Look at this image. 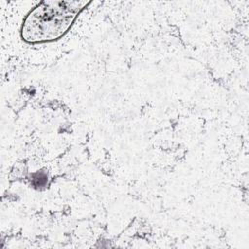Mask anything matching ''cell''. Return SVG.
<instances>
[{
	"label": "cell",
	"mask_w": 249,
	"mask_h": 249,
	"mask_svg": "<svg viewBox=\"0 0 249 249\" xmlns=\"http://www.w3.org/2000/svg\"><path fill=\"white\" fill-rule=\"evenodd\" d=\"M89 4V2L85 1H44L40 3L23 20L21 38L32 44L60 38Z\"/></svg>",
	"instance_id": "cell-1"
}]
</instances>
